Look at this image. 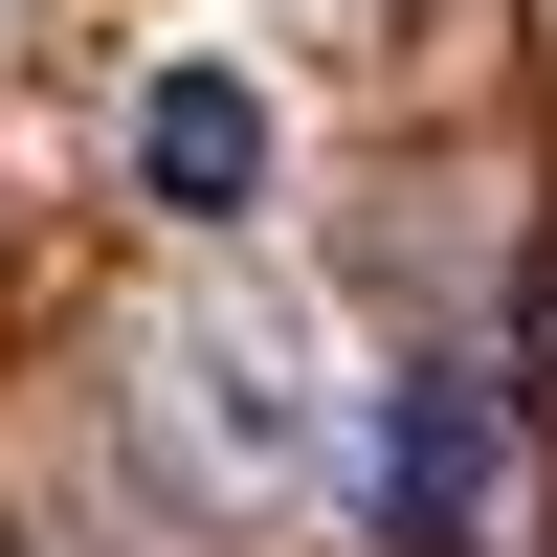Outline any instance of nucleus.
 Wrapping results in <instances>:
<instances>
[{"mask_svg":"<svg viewBox=\"0 0 557 557\" xmlns=\"http://www.w3.org/2000/svg\"><path fill=\"white\" fill-rule=\"evenodd\" d=\"M290 357H312V335H290L268 290H201V312L157 335V446H178V469L223 491V513H268V491H312V446H335V401H312Z\"/></svg>","mask_w":557,"mask_h":557,"instance_id":"1","label":"nucleus"},{"mask_svg":"<svg viewBox=\"0 0 557 557\" xmlns=\"http://www.w3.org/2000/svg\"><path fill=\"white\" fill-rule=\"evenodd\" d=\"M134 201L157 223H246L268 201V89L246 67H157L134 89Z\"/></svg>","mask_w":557,"mask_h":557,"instance_id":"2","label":"nucleus"},{"mask_svg":"<svg viewBox=\"0 0 557 557\" xmlns=\"http://www.w3.org/2000/svg\"><path fill=\"white\" fill-rule=\"evenodd\" d=\"M380 535L401 557H469L491 535V380H401L380 401Z\"/></svg>","mask_w":557,"mask_h":557,"instance_id":"3","label":"nucleus"}]
</instances>
